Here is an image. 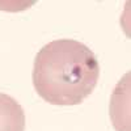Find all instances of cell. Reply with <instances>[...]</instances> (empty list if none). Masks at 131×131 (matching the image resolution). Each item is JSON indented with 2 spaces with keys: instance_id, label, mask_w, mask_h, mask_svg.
Wrapping results in <instances>:
<instances>
[{
  "instance_id": "obj_1",
  "label": "cell",
  "mask_w": 131,
  "mask_h": 131,
  "mask_svg": "<svg viewBox=\"0 0 131 131\" xmlns=\"http://www.w3.org/2000/svg\"><path fill=\"white\" fill-rule=\"evenodd\" d=\"M100 64L84 43L63 38L46 43L34 58L33 85L51 105L81 104L96 88Z\"/></svg>"
},
{
  "instance_id": "obj_2",
  "label": "cell",
  "mask_w": 131,
  "mask_h": 131,
  "mask_svg": "<svg viewBox=\"0 0 131 131\" xmlns=\"http://www.w3.org/2000/svg\"><path fill=\"white\" fill-rule=\"evenodd\" d=\"M0 131H25L23 106L5 93H0Z\"/></svg>"
}]
</instances>
